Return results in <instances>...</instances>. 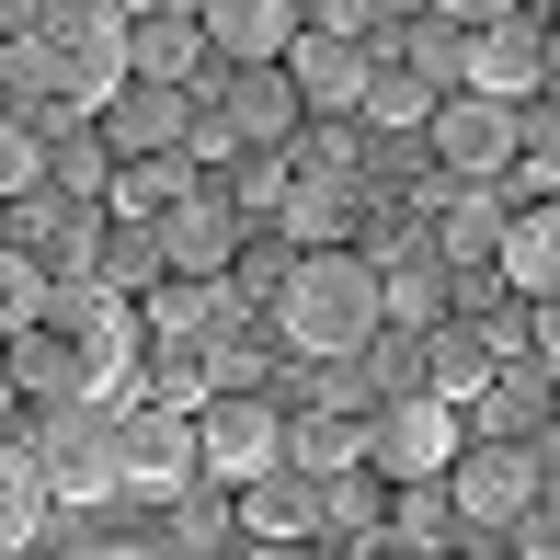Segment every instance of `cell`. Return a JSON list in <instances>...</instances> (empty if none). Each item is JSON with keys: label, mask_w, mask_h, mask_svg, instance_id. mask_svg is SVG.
Listing matches in <instances>:
<instances>
[{"label": "cell", "mask_w": 560, "mask_h": 560, "mask_svg": "<svg viewBox=\"0 0 560 560\" xmlns=\"http://www.w3.org/2000/svg\"><path fill=\"white\" fill-rule=\"evenodd\" d=\"M389 320H377V264L366 252H343V241H310V252H287V275H275V343L287 354H366Z\"/></svg>", "instance_id": "cell-1"}, {"label": "cell", "mask_w": 560, "mask_h": 560, "mask_svg": "<svg viewBox=\"0 0 560 560\" xmlns=\"http://www.w3.org/2000/svg\"><path fill=\"white\" fill-rule=\"evenodd\" d=\"M35 480H46V503H81V515H104V503H126V400H46V423L35 435Z\"/></svg>", "instance_id": "cell-2"}, {"label": "cell", "mask_w": 560, "mask_h": 560, "mask_svg": "<svg viewBox=\"0 0 560 560\" xmlns=\"http://www.w3.org/2000/svg\"><path fill=\"white\" fill-rule=\"evenodd\" d=\"M46 320L69 332V354H81V389L92 400H138V354H149V320H138V298H115V287H46Z\"/></svg>", "instance_id": "cell-3"}, {"label": "cell", "mask_w": 560, "mask_h": 560, "mask_svg": "<svg viewBox=\"0 0 560 560\" xmlns=\"http://www.w3.org/2000/svg\"><path fill=\"white\" fill-rule=\"evenodd\" d=\"M549 492V446L538 435H492V446H457L446 457V503H457V538L492 549V526L515 515V503Z\"/></svg>", "instance_id": "cell-4"}, {"label": "cell", "mask_w": 560, "mask_h": 560, "mask_svg": "<svg viewBox=\"0 0 560 560\" xmlns=\"http://www.w3.org/2000/svg\"><path fill=\"white\" fill-rule=\"evenodd\" d=\"M354 435H366V469H377V480H435L446 457H457V400H435V389L412 377V389H377Z\"/></svg>", "instance_id": "cell-5"}, {"label": "cell", "mask_w": 560, "mask_h": 560, "mask_svg": "<svg viewBox=\"0 0 560 560\" xmlns=\"http://www.w3.org/2000/svg\"><path fill=\"white\" fill-rule=\"evenodd\" d=\"M35 46H46V69H58L69 104L104 115V92L126 81V12H115V0H58V12L35 23Z\"/></svg>", "instance_id": "cell-6"}, {"label": "cell", "mask_w": 560, "mask_h": 560, "mask_svg": "<svg viewBox=\"0 0 560 560\" xmlns=\"http://www.w3.org/2000/svg\"><path fill=\"white\" fill-rule=\"evenodd\" d=\"M195 446H207V480H264L275 457H287V412H275L264 389H207L195 400Z\"/></svg>", "instance_id": "cell-7"}, {"label": "cell", "mask_w": 560, "mask_h": 560, "mask_svg": "<svg viewBox=\"0 0 560 560\" xmlns=\"http://www.w3.org/2000/svg\"><path fill=\"white\" fill-rule=\"evenodd\" d=\"M184 480H207L195 412H172V400H126V492H138V503H172Z\"/></svg>", "instance_id": "cell-8"}, {"label": "cell", "mask_w": 560, "mask_h": 560, "mask_svg": "<svg viewBox=\"0 0 560 560\" xmlns=\"http://www.w3.org/2000/svg\"><path fill=\"white\" fill-rule=\"evenodd\" d=\"M195 92L229 115V138H241V149H287L298 126H310V104H298V81H287L275 58H229V81H195Z\"/></svg>", "instance_id": "cell-9"}, {"label": "cell", "mask_w": 560, "mask_h": 560, "mask_svg": "<svg viewBox=\"0 0 560 560\" xmlns=\"http://www.w3.org/2000/svg\"><path fill=\"white\" fill-rule=\"evenodd\" d=\"M423 138H435L446 172H469V184H480V172H503V149H515V104L457 81V92H435V104H423Z\"/></svg>", "instance_id": "cell-10"}, {"label": "cell", "mask_w": 560, "mask_h": 560, "mask_svg": "<svg viewBox=\"0 0 560 560\" xmlns=\"http://www.w3.org/2000/svg\"><path fill=\"white\" fill-rule=\"evenodd\" d=\"M149 229H161V275H229L241 264V218H229V195L207 184V172H195Z\"/></svg>", "instance_id": "cell-11"}, {"label": "cell", "mask_w": 560, "mask_h": 560, "mask_svg": "<svg viewBox=\"0 0 560 560\" xmlns=\"http://www.w3.org/2000/svg\"><path fill=\"white\" fill-rule=\"evenodd\" d=\"M457 81H469V92H503V104H526V92L549 81L538 0H526V12H492V23H469V58H457Z\"/></svg>", "instance_id": "cell-12"}, {"label": "cell", "mask_w": 560, "mask_h": 560, "mask_svg": "<svg viewBox=\"0 0 560 560\" xmlns=\"http://www.w3.org/2000/svg\"><path fill=\"white\" fill-rule=\"evenodd\" d=\"M195 104H207L195 81H115L104 92V149H115V161H138V149H184Z\"/></svg>", "instance_id": "cell-13"}, {"label": "cell", "mask_w": 560, "mask_h": 560, "mask_svg": "<svg viewBox=\"0 0 560 560\" xmlns=\"http://www.w3.org/2000/svg\"><path fill=\"white\" fill-rule=\"evenodd\" d=\"M275 69L298 81V104H310V115H354V92H366V35H320V23H298Z\"/></svg>", "instance_id": "cell-14"}, {"label": "cell", "mask_w": 560, "mask_h": 560, "mask_svg": "<svg viewBox=\"0 0 560 560\" xmlns=\"http://www.w3.org/2000/svg\"><path fill=\"white\" fill-rule=\"evenodd\" d=\"M229 526H241L252 549H298V538H310V469H287V457H275L264 480H241Z\"/></svg>", "instance_id": "cell-15"}, {"label": "cell", "mask_w": 560, "mask_h": 560, "mask_svg": "<svg viewBox=\"0 0 560 560\" xmlns=\"http://www.w3.org/2000/svg\"><path fill=\"white\" fill-rule=\"evenodd\" d=\"M492 229H503V195L469 184V172H446V184H435V218H423L435 264H480V252H492Z\"/></svg>", "instance_id": "cell-16"}, {"label": "cell", "mask_w": 560, "mask_h": 560, "mask_svg": "<svg viewBox=\"0 0 560 560\" xmlns=\"http://www.w3.org/2000/svg\"><path fill=\"white\" fill-rule=\"evenodd\" d=\"M480 264H492L515 298H549V275H560V218H549V207H503V229H492Z\"/></svg>", "instance_id": "cell-17"}, {"label": "cell", "mask_w": 560, "mask_h": 560, "mask_svg": "<svg viewBox=\"0 0 560 560\" xmlns=\"http://www.w3.org/2000/svg\"><path fill=\"white\" fill-rule=\"evenodd\" d=\"M195 69H207L195 12H126V81H195Z\"/></svg>", "instance_id": "cell-18"}, {"label": "cell", "mask_w": 560, "mask_h": 560, "mask_svg": "<svg viewBox=\"0 0 560 560\" xmlns=\"http://www.w3.org/2000/svg\"><path fill=\"white\" fill-rule=\"evenodd\" d=\"M195 23H207V58H287L298 0H195Z\"/></svg>", "instance_id": "cell-19"}, {"label": "cell", "mask_w": 560, "mask_h": 560, "mask_svg": "<svg viewBox=\"0 0 560 560\" xmlns=\"http://www.w3.org/2000/svg\"><path fill=\"white\" fill-rule=\"evenodd\" d=\"M0 366H12L23 400H81V354H69L58 320H23V332H0Z\"/></svg>", "instance_id": "cell-20"}, {"label": "cell", "mask_w": 560, "mask_h": 560, "mask_svg": "<svg viewBox=\"0 0 560 560\" xmlns=\"http://www.w3.org/2000/svg\"><path fill=\"white\" fill-rule=\"evenodd\" d=\"M377 320H389V332L446 320V264H435V252H400V264H377Z\"/></svg>", "instance_id": "cell-21"}, {"label": "cell", "mask_w": 560, "mask_h": 560, "mask_svg": "<svg viewBox=\"0 0 560 560\" xmlns=\"http://www.w3.org/2000/svg\"><path fill=\"white\" fill-rule=\"evenodd\" d=\"M46 515H58V503H46V480H35V446L0 435V549H35Z\"/></svg>", "instance_id": "cell-22"}, {"label": "cell", "mask_w": 560, "mask_h": 560, "mask_svg": "<svg viewBox=\"0 0 560 560\" xmlns=\"http://www.w3.org/2000/svg\"><path fill=\"white\" fill-rule=\"evenodd\" d=\"M423 389H435V400H469L480 389V377H492V343H480V332H457V320H423Z\"/></svg>", "instance_id": "cell-23"}, {"label": "cell", "mask_w": 560, "mask_h": 560, "mask_svg": "<svg viewBox=\"0 0 560 560\" xmlns=\"http://www.w3.org/2000/svg\"><path fill=\"white\" fill-rule=\"evenodd\" d=\"M275 229H287V252L343 241V229H354V195H343V184H310V172L287 161V207H275Z\"/></svg>", "instance_id": "cell-24"}, {"label": "cell", "mask_w": 560, "mask_h": 560, "mask_svg": "<svg viewBox=\"0 0 560 560\" xmlns=\"http://www.w3.org/2000/svg\"><path fill=\"white\" fill-rule=\"evenodd\" d=\"M366 457V435H354V412H298L287 423V469H310V480H332Z\"/></svg>", "instance_id": "cell-25"}, {"label": "cell", "mask_w": 560, "mask_h": 560, "mask_svg": "<svg viewBox=\"0 0 560 560\" xmlns=\"http://www.w3.org/2000/svg\"><path fill=\"white\" fill-rule=\"evenodd\" d=\"M423 104H435V81H412L400 58L366 46V92H354V115H366V126H423Z\"/></svg>", "instance_id": "cell-26"}, {"label": "cell", "mask_w": 560, "mask_h": 560, "mask_svg": "<svg viewBox=\"0 0 560 560\" xmlns=\"http://www.w3.org/2000/svg\"><path fill=\"white\" fill-rule=\"evenodd\" d=\"M457 58H469V23H446V12H423L412 35H400V69L435 81V92H457Z\"/></svg>", "instance_id": "cell-27"}, {"label": "cell", "mask_w": 560, "mask_h": 560, "mask_svg": "<svg viewBox=\"0 0 560 560\" xmlns=\"http://www.w3.org/2000/svg\"><path fill=\"white\" fill-rule=\"evenodd\" d=\"M287 207V149H229V218H275Z\"/></svg>", "instance_id": "cell-28"}, {"label": "cell", "mask_w": 560, "mask_h": 560, "mask_svg": "<svg viewBox=\"0 0 560 560\" xmlns=\"http://www.w3.org/2000/svg\"><path fill=\"white\" fill-rule=\"evenodd\" d=\"M23 320H46V252L0 241V332H23Z\"/></svg>", "instance_id": "cell-29"}, {"label": "cell", "mask_w": 560, "mask_h": 560, "mask_svg": "<svg viewBox=\"0 0 560 560\" xmlns=\"http://www.w3.org/2000/svg\"><path fill=\"white\" fill-rule=\"evenodd\" d=\"M35 184H46V126L0 115V207H12V195H35Z\"/></svg>", "instance_id": "cell-30"}, {"label": "cell", "mask_w": 560, "mask_h": 560, "mask_svg": "<svg viewBox=\"0 0 560 560\" xmlns=\"http://www.w3.org/2000/svg\"><path fill=\"white\" fill-rule=\"evenodd\" d=\"M287 161L310 172V184H343V172H354V138H343V115H320V126H298V138H287Z\"/></svg>", "instance_id": "cell-31"}, {"label": "cell", "mask_w": 560, "mask_h": 560, "mask_svg": "<svg viewBox=\"0 0 560 560\" xmlns=\"http://www.w3.org/2000/svg\"><path fill=\"white\" fill-rule=\"evenodd\" d=\"M229 538H241V526H229V503L184 480V492H172V549H229Z\"/></svg>", "instance_id": "cell-32"}, {"label": "cell", "mask_w": 560, "mask_h": 560, "mask_svg": "<svg viewBox=\"0 0 560 560\" xmlns=\"http://www.w3.org/2000/svg\"><path fill=\"white\" fill-rule=\"evenodd\" d=\"M149 400H172V412H195V400H207V366H195L184 343L161 354V377H149Z\"/></svg>", "instance_id": "cell-33"}, {"label": "cell", "mask_w": 560, "mask_h": 560, "mask_svg": "<svg viewBox=\"0 0 560 560\" xmlns=\"http://www.w3.org/2000/svg\"><path fill=\"white\" fill-rule=\"evenodd\" d=\"M377 12H389V0H298V23H320V35H366Z\"/></svg>", "instance_id": "cell-34"}, {"label": "cell", "mask_w": 560, "mask_h": 560, "mask_svg": "<svg viewBox=\"0 0 560 560\" xmlns=\"http://www.w3.org/2000/svg\"><path fill=\"white\" fill-rule=\"evenodd\" d=\"M423 12H446V23H492V12H526V0H423Z\"/></svg>", "instance_id": "cell-35"}, {"label": "cell", "mask_w": 560, "mask_h": 560, "mask_svg": "<svg viewBox=\"0 0 560 560\" xmlns=\"http://www.w3.org/2000/svg\"><path fill=\"white\" fill-rule=\"evenodd\" d=\"M0 412H12V366H0Z\"/></svg>", "instance_id": "cell-36"}, {"label": "cell", "mask_w": 560, "mask_h": 560, "mask_svg": "<svg viewBox=\"0 0 560 560\" xmlns=\"http://www.w3.org/2000/svg\"><path fill=\"white\" fill-rule=\"evenodd\" d=\"M12 12H23V0H0V23H12Z\"/></svg>", "instance_id": "cell-37"}]
</instances>
